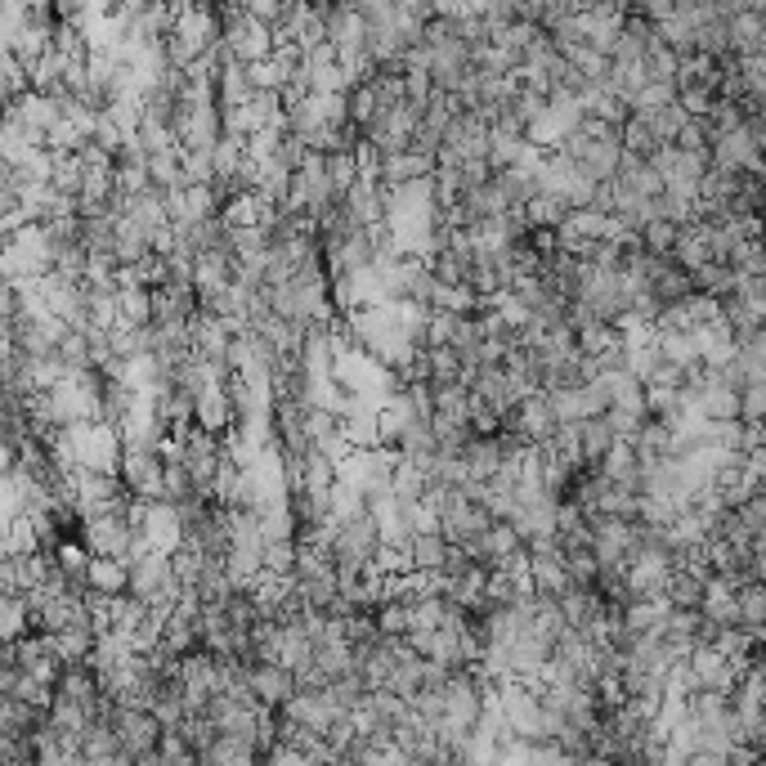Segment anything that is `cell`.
<instances>
[{
  "instance_id": "15",
  "label": "cell",
  "mask_w": 766,
  "mask_h": 766,
  "mask_svg": "<svg viewBox=\"0 0 766 766\" xmlns=\"http://www.w3.org/2000/svg\"><path fill=\"white\" fill-rule=\"evenodd\" d=\"M36 610L27 601V592H5V601H0V637L5 641H19L27 632H36Z\"/></svg>"
},
{
  "instance_id": "36",
  "label": "cell",
  "mask_w": 766,
  "mask_h": 766,
  "mask_svg": "<svg viewBox=\"0 0 766 766\" xmlns=\"http://www.w3.org/2000/svg\"><path fill=\"white\" fill-rule=\"evenodd\" d=\"M265 569H269V573H292V569H297V538H274V543H265Z\"/></svg>"
},
{
  "instance_id": "28",
  "label": "cell",
  "mask_w": 766,
  "mask_h": 766,
  "mask_svg": "<svg viewBox=\"0 0 766 766\" xmlns=\"http://www.w3.org/2000/svg\"><path fill=\"white\" fill-rule=\"evenodd\" d=\"M677 104H682L690 117H708L712 104H717V85H708V81H686V85H677Z\"/></svg>"
},
{
  "instance_id": "4",
  "label": "cell",
  "mask_w": 766,
  "mask_h": 766,
  "mask_svg": "<svg viewBox=\"0 0 766 766\" xmlns=\"http://www.w3.org/2000/svg\"><path fill=\"white\" fill-rule=\"evenodd\" d=\"M121 480L139 498H162L166 457L158 453V444H126V453H121Z\"/></svg>"
},
{
  "instance_id": "37",
  "label": "cell",
  "mask_w": 766,
  "mask_h": 766,
  "mask_svg": "<svg viewBox=\"0 0 766 766\" xmlns=\"http://www.w3.org/2000/svg\"><path fill=\"white\" fill-rule=\"evenodd\" d=\"M762 149H766V135H762Z\"/></svg>"
},
{
  "instance_id": "25",
  "label": "cell",
  "mask_w": 766,
  "mask_h": 766,
  "mask_svg": "<svg viewBox=\"0 0 766 766\" xmlns=\"http://www.w3.org/2000/svg\"><path fill=\"white\" fill-rule=\"evenodd\" d=\"M85 301H90V323H94V327H117V323H121L117 287H94V282H85Z\"/></svg>"
},
{
  "instance_id": "17",
  "label": "cell",
  "mask_w": 766,
  "mask_h": 766,
  "mask_svg": "<svg viewBox=\"0 0 766 766\" xmlns=\"http://www.w3.org/2000/svg\"><path fill=\"white\" fill-rule=\"evenodd\" d=\"M224 573L233 579V588H252L265 573V547H229L224 552Z\"/></svg>"
},
{
  "instance_id": "23",
  "label": "cell",
  "mask_w": 766,
  "mask_h": 766,
  "mask_svg": "<svg viewBox=\"0 0 766 766\" xmlns=\"http://www.w3.org/2000/svg\"><path fill=\"white\" fill-rule=\"evenodd\" d=\"M659 355H663L668 363H677V368L704 363V359H699V341H695V327H690V332H659Z\"/></svg>"
},
{
  "instance_id": "33",
  "label": "cell",
  "mask_w": 766,
  "mask_h": 766,
  "mask_svg": "<svg viewBox=\"0 0 766 766\" xmlns=\"http://www.w3.org/2000/svg\"><path fill=\"white\" fill-rule=\"evenodd\" d=\"M113 179H117V194H143V188H153L149 162H117Z\"/></svg>"
},
{
  "instance_id": "22",
  "label": "cell",
  "mask_w": 766,
  "mask_h": 766,
  "mask_svg": "<svg viewBox=\"0 0 766 766\" xmlns=\"http://www.w3.org/2000/svg\"><path fill=\"white\" fill-rule=\"evenodd\" d=\"M426 372L436 386H453V381L466 376V359L453 346H426Z\"/></svg>"
},
{
  "instance_id": "30",
  "label": "cell",
  "mask_w": 766,
  "mask_h": 766,
  "mask_svg": "<svg viewBox=\"0 0 766 766\" xmlns=\"http://www.w3.org/2000/svg\"><path fill=\"white\" fill-rule=\"evenodd\" d=\"M158 762H166V766H179V762H202V757H198L194 740H188V735H184V727H179V731H162V744H158Z\"/></svg>"
},
{
  "instance_id": "21",
  "label": "cell",
  "mask_w": 766,
  "mask_h": 766,
  "mask_svg": "<svg viewBox=\"0 0 766 766\" xmlns=\"http://www.w3.org/2000/svg\"><path fill=\"white\" fill-rule=\"evenodd\" d=\"M368 85L376 90V100H381V108H399V104H408V77H404V68H391V63H376V72L368 77Z\"/></svg>"
},
{
  "instance_id": "1",
  "label": "cell",
  "mask_w": 766,
  "mask_h": 766,
  "mask_svg": "<svg viewBox=\"0 0 766 766\" xmlns=\"http://www.w3.org/2000/svg\"><path fill=\"white\" fill-rule=\"evenodd\" d=\"M108 722L117 727L121 744H126V766L130 762H158V744H162V722L153 708H135V704H117Z\"/></svg>"
},
{
  "instance_id": "18",
  "label": "cell",
  "mask_w": 766,
  "mask_h": 766,
  "mask_svg": "<svg viewBox=\"0 0 766 766\" xmlns=\"http://www.w3.org/2000/svg\"><path fill=\"white\" fill-rule=\"evenodd\" d=\"M740 274H744V269H735L727 256H712L708 265L695 269V287H699V292H712V297H731L735 282H740Z\"/></svg>"
},
{
  "instance_id": "2",
  "label": "cell",
  "mask_w": 766,
  "mask_h": 766,
  "mask_svg": "<svg viewBox=\"0 0 766 766\" xmlns=\"http://www.w3.org/2000/svg\"><path fill=\"white\" fill-rule=\"evenodd\" d=\"M72 440H77V462L90 471H121L126 440L113 421H72Z\"/></svg>"
},
{
  "instance_id": "38",
  "label": "cell",
  "mask_w": 766,
  "mask_h": 766,
  "mask_svg": "<svg viewBox=\"0 0 766 766\" xmlns=\"http://www.w3.org/2000/svg\"><path fill=\"white\" fill-rule=\"evenodd\" d=\"M762 274H766V265H762Z\"/></svg>"
},
{
  "instance_id": "20",
  "label": "cell",
  "mask_w": 766,
  "mask_h": 766,
  "mask_svg": "<svg viewBox=\"0 0 766 766\" xmlns=\"http://www.w3.org/2000/svg\"><path fill=\"white\" fill-rule=\"evenodd\" d=\"M449 538L440 534V530H430V534H417L413 538V547H408V560H413V569H430V573H440L444 569V560H449Z\"/></svg>"
},
{
  "instance_id": "32",
  "label": "cell",
  "mask_w": 766,
  "mask_h": 766,
  "mask_svg": "<svg viewBox=\"0 0 766 766\" xmlns=\"http://www.w3.org/2000/svg\"><path fill=\"white\" fill-rule=\"evenodd\" d=\"M287 77H292V72H287L274 55H265V59H256V63H247V81L256 85V90H282L287 85Z\"/></svg>"
},
{
  "instance_id": "24",
  "label": "cell",
  "mask_w": 766,
  "mask_h": 766,
  "mask_svg": "<svg viewBox=\"0 0 766 766\" xmlns=\"http://www.w3.org/2000/svg\"><path fill=\"white\" fill-rule=\"evenodd\" d=\"M682 233H686V224L668 220V216H654V220H646V224H641V243H646L650 252L673 256V252H677V243H682Z\"/></svg>"
},
{
  "instance_id": "3",
  "label": "cell",
  "mask_w": 766,
  "mask_h": 766,
  "mask_svg": "<svg viewBox=\"0 0 766 766\" xmlns=\"http://www.w3.org/2000/svg\"><path fill=\"white\" fill-rule=\"evenodd\" d=\"M507 430H515L520 440H530V444H552L556 440V430H560V417H556V404L547 391L538 395H524L511 413H507Z\"/></svg>"
},
{
  "instance_id": "7",
  "label": "cell",
  "mask_w": 766,
  "mask_h": 766,
  "mask_svg": "<svg viewBox=\"0 0 766 766\" xmlns=\"http://www.w3.org/2000/svg\"><path fill=\"white\" fill-rule=\"evenodd\" d=\"M194 421H198V426H207L211 436H224V430H233V426H237V404H233L229 381H216V386H207V391L198 395Z\"/></svg>"
},
{
  "instance_id": "29",
  "label": "cell",
  "mask_w": 766,
  "mask_h": 766,
  "mask_svg": "<svg viewBox=\"0 0 766 766\" xmlns=\"http://www.w3.org/2000/svg\"><path fill=\"white\" fill-rule=\"evenodd\" d=\"M624 149H628V153H641V158H650V153L659 149V139H654L646 113H637V108H632V117L624 121Z\"/></svg>"
},
{
  "instance_id": "9",
  "label": "cell",
  "mask_w": 766,
  "mask_h": 766,
  "mask_svg": "<svg viewBox=\"0 0 766 766\" xmlns=\"http://www.w3.org/2000/svg\"><path fill=\"white\" fill-rule=\"evenodd\" d=\"M202 762H211V766H252V762H265V748H260V740H252V735H229V731H220V735L202 748Z\"/></svg>"
},
{
  "instance_id": "14",
  "label": "cell",
  "mask_w": 766,
  "mask_h": 766,
  "mask_svg": "<svg viewBox=\"0 0 766 766\" xmlns=\"http://www.w3.org/2000/svg\"><path fill=\"white\" fill-rule=\"evenodd\" d=\"M85 583L100 588V592H108V596L130 592V560H121V556H94V560H90V573H85Z\"/></svg>"
},
{
  "instance_id": "11",
  "label": "cell",
  "mask_w": 766,
  "mask_h": 766,
  "mask_svg": "<svg viewBox=\"0 0 766 766\" xmlns=\"http://www.w3.org/2000/svg\"><path fill=\"white\" fill-rule=\"evenodd\" d=\"M341 202L350 207V216L359 224H381V220H386V184L372 179V175H359V184L350 188Z\"/></svg>"
},
{
  "instance_id": "13",
  "label": "cell",
  "mask_w": 766,
  "mask_h": 766,
  "mask_svg": "<svg viewBox=\"0 0 766 766\" xmlns=\"http://www.w3.org/2000/svg\"><path fill=\"white\" fill-rule=\"evenodd\" d=\"M618 162H624V139H588V149L579 153V166L601 184L618 175Z\"/></svg>"
},
{
  "instance_id": "10",
  "label": "cell",
  "mask_w": 766,
  "mask_h": 766,
  "mask_svg": "<svg viewBox=\"0 0 766 766\" xmlns=\"http://www.w3.org/2000/svg\"><path fill=\"white\" fill-rule=\"evenodd\" d=\"M81 753H85V766H113V762L126 766V744L113 722H90L81 735Z\"/></svg>"
},
{
  "instance_id": "5",
  "label": "cell",
  "mask_w": 766,
  "mask_h": 766,
  "mask_svg": "<svg viewBox=\"0 0 766 766\" xmlns=\"http://www.w3.org/2000/svg\"><path fill=\"white\" fill-rule=\"evenodd\" d=\"M252 690L265 708H282L301 686H297V673L278 659H252Z\"/></svg>"
},
{
  "instance_id": "27",
  "label": "cell",
  "mask_w": 766,
  "mask_h": 766,
  "mask_svg": "<svg viewBox=\"0 0 766 766\" xmlns=\"http://www.w3.org/2000/svg\"><path fill=\"white\" fill-rule=\"evenodd\" d=\"M579 346H583V355H605L614 346H624V332H618V323L596 318V323H583L579 327Z\"/></svg>"
},
{
  "instance_id": "12",
  "label": "cell",
  "mask_w": 766,
  "mask_h": 766,
  "mask_svg": "<svg viewBox=\"0 0 766 766\" xmlns=\"http://www.w3.org/2000/svg\"><path fill=\"white\" fill-rule=\"evenodd\" d=\"M327 40L337 45V50H368V14L363 10L332 5V14H327Z\"/></svg>"
},
{
  "instance_id": "6",
  "label": "cell",
  "mask_w": 766,
  "mask_h": 766,
  "mask_svg": "<svg viewBox=\"0 0 766 766\" xmlns=\"http://www.w3.org/2000/svg\"><path fill=\"white\" fill-rule=\"evenodd\" d=\"M171 579H175V560L162 547H153V552H143L139 560H130V592L143 596V601H153L158 592H166Z\"/></svg>"
},
{
  "instance_id": "19",
  "label": "cell",
  "mask_w": 766,
  "mask_h": 766,
  "mask_svg": "<svg viewBox=\"0 0 766 766\" xmlns=\"http://www.w3.org/2000/svg\"><path fill=\"white\" fill-rule=\"evenodd\" d=\"M117 310H121V323H153V287H143V282H121L117 287Z\"/></svg>"
},
{
  "instance_id": "34",
  "label": "cell",
  "mask_w": 766,
  "mask_h": 766,
  "mask_svg": "<svg viewBox=\"0 0 766 766\" xmlns=\"http://www.w3.org/2000/svg\"><path fill=\"white\" fill-rule=\"evenodd\" d=\"M677 149H686V153H712V126H708V117H686V126L677 135Z\"/></svg>"
},
{
  "instance_id": "31",
  "label": "cell",
  "mask_w": 766,
  "mask_h": 766,
  "mask_svg": "<svg viewBox=\"0 0 766 766\" xmlns=\"http://www.w3.org/2000/svg\"><path fill=\"white\" fill-rule=\"evenodd\" d=\"M346 100H350V121H355V126H368V121L381 113V100H376V90H372L368 81L350 85V90H346Z\"/></svg>"
},
{
  "instance_id": "35",
  "label": "cell",
  "mask_w": 766,
  "mask_h": 766,
  "mask_svg": "<svg viewBox=\"0 0 766 766\" xmlns=\"http://www.w3.org/2000/svg\"><path fill=\"white\" fill-rule=\"evenodd\" d=\"M179 162H184V179H188V184H220V175H216V153L184 149Z\"/></svg>"
},
{
  "instance_id": "8",
  "label": "cell",
  "mask_w": 766,
  "mask_h": 766,
  "mask_svg": "<svg viewBox=\"0 0 766 766\" xmlns=\"http://www.w3.org/2000/svg\"><path fill=\"white\" fill-rule=\"evenodd\" d=\"M601 471L610 475L614 485H624V489H646V466H641V453H637V440H614L610 453L601 457Z\"/></svg>"
},
{
  "instance_id": "26",
  "label": "cell",
  "mask_w": 766,
  "mask_h": 766,
  "mask_svg": "<svg viewBox=\"0 0 766 766\" xmlns=\"http://www.w3.org/2000/svg\"><path fill=\"white\" fill-rule=\"evenodd\" d=\"M359 158H355V149H337V153H327V179H332V188H337V198H346L350 188L359 184Z\"/></svg>"
},
{
  "instance_id": "16",
  "label": "cell",
  "mask_w": 766,
  "mask_h": 766,
  "mask_svg": "<svg viewBox=\"0 0 766 766\" xmlns=\"http://www.w3.org/2000/svg\"><path fill=\"white\" fill-rule=\"evenodd\" d=\"M50 556H55V569H59V573H68L72 583H85V573H90V560H94V552L85 547V538H81V534H68V538H59V543L50 547Z\"/></svg>"
}]
</instances>
